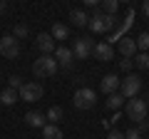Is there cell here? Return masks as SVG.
<instances>
[{
    "label": "cell",
    "mask_w": 149,
    "mask_h": 139,
    "mask_svg": "<svg viewBox=\"0 0 149 139\" xmlns=\"http://www.w3.org/2000/svg\"><path fill=\"white\" fill-rule=\"evenodd\" d=\"M102 8H104V15H112V17H114V15H117L119 3H117V0H104V5H102Z\"/></svg>",
    "instance_id": "obj_20"
},
{
    "label": "cell",
    "mask_w": 149,
    "mask_h": 139,
    "mask_svg": "<svg viewBox=\"0 0 149 139\" xmlns=\"http://www.w3.org/2000/svg\"><path fill=\"white\" fill-rule=\"evenodd\" d=\"M17 99H20V92H17V90H10V87H8V90L0 92V104H5V107L15 104Z\"/></svg>",
    "instance_id": "obj_14"
},
{
    "label": "cell",
    "mask_w": 149,
    "mask_h": 139,
    "mask_svg": "<svg viewBox=\"0 0 149 139\" xmlns=\"http://www.w3.org/2000/svg\"><path fill=\"white\" fill-rule=\"evenodd\" d=\"M70 20H72L77 27H85V25H90V17H87L82 10H72V13H70Z\"/></svg>",
    "instance_id": "obj_17"
},
{
    "label": "cell",
    "mask_w": 149,
    "mask_h": 139,
    "mask_svg": "<svg viewBox=\"0 0 149 139\" xmlns=\"http://www.w3.org/2000/svg\"><path fill=\"white\" fill-rule=\"evenodd\" d=\"M107 139H124V134H122V132H117V129H112V132L107 134Z\"/></svg>",
    "instance_id": "obj_28"
},
{
    "label": "cell",
    "mask_w": 149,
    "mask_h": 139,
    "mask_svg": "<svg viewBox=\"0 0 149 139\" xmlns=\"http://www.w3.org/2000/svg\"><path fill=\"white\" fill-rule=\"evenodd\" d=\"M119 90H122V97H124V99H134V97L139 95V90H142V77H137V75L124 77L122 85H119Z\"/></svg>",
    "instance_id": "obj_4"
},
{
    "label": "cell",
    "mask_w": 149,
    "mask_h": 139,
    "mask_svg": "<svg viewBox=\"0 0 149 139\" xmlns=\"http://www.w3.org/2000/svg\"><path fill=\"white\" fill-rule=\"evenodd\" d=\"M92 50H95V42L90 38H77L74 40V47H72V55L77 60H87L92 55Z\"/></svg>",
    "instance_id": "obj_7"
},
{
    "label": "cell",
    "mask_w": 149,
    "mask_h": 139,
    "mask_svg": "<svg viewBox=\"0 0 149 139\" xmlns=\"http://www.w3.org/2000/svg\"><path fill=\"white\" fill-rule=\"evenodd\" d=\"M72 50L70 47H57L55 50V60H57V65H62V67H67L70 70V65H72Z\"/></svg>",
    "instance_id": "obj_13"
},
{
    "label": "cell",
    "mask_w": 149,
    "mask_h": 139,
    "mask_svg": "<svg viewBox=\"0 0 149 139\" xmlns=\"http://www.w3.org/2000/svg\"><path fill=\"white\" fill-rule=\"evenodd\" d=\"M74 107L77 109H92L95 107V102H97V95H95V90H90V87H82V90H77L74 92Z\"/></svg>",
    "instance_id": "obj_3"
},
{
    "label": "cell",
    "mask_w": 149,
    "mask_h": 139,
    "mask_svg": "<svg viewBox=\"0 0 149 139\" xmlns=\"http://www.w3.org/2000/svg\"><path fill=\"white\" fill-rule=\"evenodd\" d=\"M27 35H30L27 25H15V38H27Z\"/></svg>",
    "instance_id": "obj_24"
},
{
    "label": "cell",
    "mask_w": 149,
    "mask_h": 139,
    "mask_svg": "<svg viewBox=\"0 0 149 139\" xmlns=\"http://www.w3.org/2000/svg\"><path fill=\"white\" fill-rule=\"evenodd\" d=\"M3 10H5V3H3V0H0V13H3Z\"/></svg>",
    "instance_id": "obj_30"
},
{
    "label": "cell",
    "mask_w": 149,
    "mask_h": 139,
    "mask_svg": "<svg viewBox=\"0 0 149 139\" xmlns=\"http://www.w3.org/2000/svg\"><path fill=\"white\" fill-rule=\"evenodd\" d=\"M127 117L132 119V122L142 124L144 119H147V102L144 99H127Z\"/></svg>",
    "instance_id": "obj_2"
},
{
    "label": "cell",
    "mask_w": 149,
    "mask_h": 139,
    "mask_svg": "<svg viewBox=\"0 0 149 139\" xmlns=\"http://www.w3.org/2000/svg\"><path fill=\"white\" fill-rule=\"evenodd\" d=\"M119 85H122V80H119L117 75H104L102 82H100V90L104 92V95H117Z\"/></svg>",
    "instance_id": "obj_9"
},
{
    "label": "cell",
    "mask_w": 149,
    "mask_h": 139,
    "mask_svg": "<svg viewBox=\"0 0 149 139\" xmlns=\"http://www.w3.org/2000/svg\"><path fill=\"white\" fill-rule=\"evenodd\" d=\"M42 139H62V129L57 124H45L42 127Z\"/></svg>",
    "instance_id": "obj_15"
},
{
    "label": "cell",
    "mask_w": 149,
    "mask_h": 139,
    "mask_svg": "<svg viewBox=\"0 0 149 139\" xmlns=\"http://www.w3.org/2000/svg\"><path fill=\"white\" fill-rule=\"evenodd\" d=\"M32 72H35V77H52L55 72H57V60L50 57V55H42V57L35 60Z\"/></svg>",
    "instance_id": "obj_1"
},
{
    "label": "cell",
    "mask_w": 149,
    "mask_h": 139,
    "mask_svg": "<svg viewBox=\"0 0 149 139\" xmlns=\"http://www.w3.org/2000/svg\"><path fill=\"white\" fill-rule=\"evenodd\" d=\"M142 10H144V15H149V0H147V3L142 5Z\"/></svg>",
    "instance_id": "obj_29"
},
{
    "label": "cell",
    "mask_w": 149,
    "mask_h": 139,
    "mask_svg": "<svg viewBox=\"0 0 149 139\" xmlns=\"http://www.w3.org/2000/svg\"><path fill=\"white\" fill-rule=\"evenodd\" d=\"M95 57L97 60H102V62H109L112 57H114V50H112V45L109 42H100V45H95Z\"/></svg>",
    "instance_id": "obj_11"
},
{
    "label": "cell",
    "mask_w": 149,
    "mask_h": 139,
    "mask_svg": "<svg viewBox=\"0 0 149 139\" xmlns=\"http://www.w3.org/2000/svg\"><path fill=\"white\" fill-rule=\"evenodd\" d=\"M37 47H40L42 55H50L55 50V38L50 32H40V35H37Z\"/></svg>",
    "instance_id": "obj_10"
},
{
    "label": "cell",
    "mask_w": 149,
    "mask_h": 139,
    "mask_svg": "<svg viewBox=\"0 0 149 139\" xmlns=\"http://www.w3.org/2000/svg\"><path fill=\"white\" fill-rule=\"evenodd\" d=\"M122 102H124L122 95H109V99H107V107H109V109H119V107H122Z\"/></svg>",
    "instance_id": "obj_21"
},
{
    "label": "cell",
    "mask_w": 149,
    "mask_h": 139,
    "mask_svg": "<svg viewBox=\"0 0 149 139\" xmlns=\"http://www.w3.org/2000/svg\"><path fill=\"white\" fill-rule=\"evenodd\" d=\"M124 139H142V137H139V129H134V127H132L127 134H124Z\"/></svg>",
    "instance_id": "obj_26"
},
{
    "label": "cell",
    "mask_w": 149,
    "mask_h": 139,
    "mask_svg": "<svg viewBox=\"0 0 149 139\" xmlns=\"http://www.w3.org/2000/svg\"><path fill=\"white\" fill-rule=\"evenodd\" d=\"M119 52H122V57H132L134 52H137V40L134 38H122L119 40Z\"/></svg>",
    "instance_id": "obj_12"
},
{
    "label": "cell",
    "mask_w": 149,
    "mask_h": 139,
    "mask_svg": "<svg viewBox=\"0 0 149 139\" xmlns=\"http://www.w3.org/2000/svg\"><path fill=\"white\" fill-rule=\"evenodd\" d=\"M137 50H142V52L149 50V32H142V35L137 38Z\"/></svg>",
    "instance_id": "obj_23"
},
{
    "label": "cell",
    "mask_w": 149,
    "mask_h": 139,
    "mask_svg": "<svg viewBox=\"0 0 149 139\" xmlns=\"http://www.w3.org/2000/svg\"><path fill=\"white\" fill-rule=\"evenodd\" d=\"M25 122L30 124V127H45V117L37 112H27L25 114Z\"/></svg>",
    "instance_id": "obj_18"
},
{
    "label": "cell",
    "mask_w": 149,
    "mask_h": 139,
    "mask_svg": "<svg viewBox=\"0 0 149 139\" xmlns=\"http://www.w3.org/2000/svg\"><path fill=\"white\" fill-rule=\"evenodd\" d=\"M134 65H137L139 70H149V52H139L137 57H134Z\"/></svg>",
    "instance_id": "obj_19"
},
{
    "label": "cell",
    "mask_w": 149,
    "mask_h": 139,
    "mask_svg": "<svg viewBox=\"0 0 149 139\" xmlns=\"http://www.w3.org/2000/svg\"><path fill=\"white\" fill-rule=\"evenodd\" d=\"M119 67H122L124 72H129V70H132V60H127V57H124L122 62H119Z\"/></svg>",
    "instance_id": "obj_27"
},
{
    "label": "cell",
    "mask_w": 149,
    "mask_h": 139,
    "mask_svg": "<svg viewBox=\"0 0 149 139\" xmlns=\"http://www.w3.org/2000/svg\"><path fill=\"white\" fill-rule=\"evenodd\" d=\"M147 139H149V137H147Z\"/></svg>",
    "instance_id": "obj_32"
},
{
    "label": "cell",
    "mask_w": 149,
    "mask_h": 139,
    "mask_svg": "<svg viewBox=\"0 0 149 139\" xmlns=\"http://www.w3.org/2000/svg\"><path fill=\"white\" fill-rule=\"evenodd\" d=\"M55 40H67L70 38V27L62 25V22H57V25H52V32H50Z\"/></svg>",
    "instance_id": "obj_16"
},
{
    "label": "cell",
    "mask_w": 149,
    "mask_h": 139,
    "mask_svg": "<svg viewBox=\"0 0 149 139\" xmlns=\"http://www.w3.org/2000/svg\"><path fill=\"white\" fill-rule=\"evenodd\" d=\"M147 99H149V97H147ZM147 109H149V102H147Z\"/></svg>",
    "instance_id": "obj_31"
},
{
    "label": "cell",
    "mask_w": 149,
    "mask_h": 139,
    "mask_svg": "<svg viewBox=\"0 0 149 139\" xmlns=\"http://www.w3.org/2000/svg\"><path fill=\"white\" fill-rule=\"evenodd\" d=\"M42 95H45V90H42V85H37V82H25V85L20 87V99L22 102H37Z\"/></svg>",
    "instance_id": "obj_5"
},
{
    "label": "cell",
    "mask_w": 149,
    "mask_h": 139,
    "mask_svg": "<svg viewBox=\"0 0 149 139\" xmlns=\"http://www.w3.org/2000/svg\"><path fill=\"white\" fill-rule=\"evenodd\" d=\"M22 85H25V82H22L17 75H13V77H10V90H17V92H20V87H22Z\"/></svg>",
    "instance_id": "obj_25"
},
{
    "label": "cell",
    "mask_w": 149,
    "mask_h": 139,
    "mask_svg": "<svg viewBox=\"0 0 149 139\" xmlns=\"http://www.w3.org/2000/svg\"><path fill=\"white\" fill-rule=\"evenodd\" d=\"M47 119H50V122H60V119H62V107H50L47 109Z\"/></svg>",
    "instance_id": "obj_22"
},
{
    "label": "cell",
    "mask_w": 149,
    "mask_h": 139,
    "mask_svg": "<svg viewBox=\"0 0 149 139\" xmlns=\"http://www.w3.org/2000/svg\"><path fill=\"white\" fill-rule=\"evenodd\" d=\"M90 27H92V32H107V30H112L114 27V17L112 15H95V17H90Z\"/></svg>",
    "instance_id": "obj_8"
},
{
    "label": "cell",
    "mask_w": 149,
    "mask_h": 139,
    "mask_svg": "<svg viewBox=\"0 0 149 139\" xmlns=\"http://www.w3.org/2000/svg\"><path fill=\"white\" fill-rule=\"evenodd\" d=\"M0 55L8 60H15L17 55H20V42H17L13 35H5V38L0 40Z\"/></svg>",
    "instance_id": "obj_6"
}]
</instances>
